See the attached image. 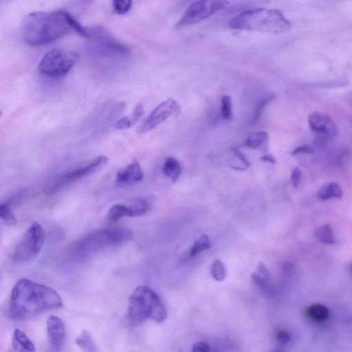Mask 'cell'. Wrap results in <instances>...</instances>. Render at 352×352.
<instances>
[{"instance_id":"obj_25","label":"cell","mask_w":352,"mask_h":352,"mask_svg":"<svg viewBox=\"0 0 352 352\" xmlns=\"http://www.w3.org/2000/svg\"><path fill=\"white\" fill-rule=\"evenodd\" d=\"M0 218L7 225L12 226L17 223V220L11 210L10 202H4L0 204Z\"/></svg>"},{"instance_id":"obj_6","label":"cell","mask_w":352,"mask_h":352,"mask_svg":"<svg viewBox=\"0 0 352 352\" xmlns=\"http://www.w3.org/2000/svg\"><path fill=\"white\" fill-rule=\"evenodd\" d=\"M45 237L42 226L37 222L32 223L14 248L12 259L16 263L34 260L43 248Z\"/></svg>"},{"instance_id":"obj_31","label":"cell","mask_w":352,"mask_h":352,"mask_svg":"<svg viewBox=\"0 0 352 352\" xmlns=\"http://www.w3.org/2000/svg\"><path fill=\"white\" fill-rule=\"evenodd\" d=\"M301 177V171L298 167H295L291 175V182L293 187L296 188L299 184Z\"/></svg>"},{"instance_id":"obj_24","label":"cell","mask_w":352,"mask_h":352,"mask_svg":"<svg viewBox=\"0 0 352 352\" xmlns=\"http://www.w3.org/2000/svg\"><path fill=\"white\" fill-rule=\"evenodd\" d=\"M268 139V135L265 131L252 133L245 142V146L250 148H258Z\"/></svg>"},{"instance_id":"obj_3","label":"cell","mask_w":352,"mask_h":352,"mask_svg":"<svg viewBox=\"0 0 352 352\" xmlns=\"http://www.w3.org/2000/svg\"><path fill=\"white\" fill-rule=\"evenodd\" d=\"M229 26L234 30L280 33L289 30L291 23L280 11L262 8L240 13L230 21Z\"/></svg>"},{"instance_id":"obj_22","label":"cell","mask_w":352,"mask_h":352,"mask_svg":"<svg viewBox=\"0 0 352 352\" xmlns=\"http://www.w3.org/2000/svg\"><path fill=\"white\" fill-rule=\"evenodd\" d=\"M131 217H138L145 214L149 209V204L143 198H135L128 205Z\"/></svg>"},{"instance_id":"obj_9","label":"cell","mask_w":352,"mask_h":352,"mask_svg":"<svg viewBox=\"0 0 352 352\" xmlns=\"http://www.w3.org/2000/svg\"><path fill=\"white\" fill-rule=\"evenodd\" d=\"M213 14L211 3L208 5L206 1H195L188 6L184 14L177 22L176 26L183 27L192 25L203 21Z\"/></svg>"},{"instance_id":"obj_8","label":"cell","mask_w":352,"mask_h":352,"mask_svg":"<svg viewBox=\"0 0 352 352\" xmlns=\"http://www.w3.org/2000/svg\"><path fill=\"white\" fill-rule=\"evenodd\" d=\"M182 113L179 104L173 98H168L160 103L144 120L138 128L140 133H146L155 129L170 117H178Z\"/></svg>"},{"instance_id":"obj_21","label":"cell","mask_w":352,"mask_h":352,"mask_svg":"<svg viewBox=\"0 0 352 352\" xmlns=\"http://www.w3.org/2000/svg\"><path fill=\"white\" fill-rule=\"evenodd\" d=\"M210 247L211 241L210 237L206 234H202L190 248L188 256L189 258L193 257L197 254L210 248Z\"/></svg>"},{"instance_id":"obj_34","label":"cell","mask_w":352,"mask_h":352,"mask_svg":"<svg viewBox=\"0 0 352 352\" xmlns=\"http://www.w3.org/2000/svg\"><path fill=\"white\" fill-rule=\"evenodd\" d=\"M277 340L281 344H286L291 340L290 334L284 331H279L276 335Z\"/></svg>"},{"instance_id":"obj_18","label":"cell","mask_w":352,"mask_h":352,"mask_svg":"<svg viewBox=\"0 0 352 352\" xmlns=\"http://www.w3.org/2000/svg\"><path fill=\"white\" fill-rule=\"evenodd\" d=\"M252 281L258 287H266L270 280V273L265 265L259 261L255 271L252 274Z\"/></svg>"},{"instance_id":"obj_16","label":"cell","mask_w":352,"mask_h":352,"mask_svg":"<svg viewBox=\"0 0 352 352\" xmlns=\"http://www.w3.org/2000/svg\"><path fill=\"white\" fill-rule=\"evenodd\" d=\"M162 172L164 175L172 182H175L179 177L182 168L179 162L174 157H167L162 166Z\"/></svg>"},{"instance_id":"obj_4","label":"cell","mask_w":352,"mask_h":352,"mask_svg":"<svg viewBox=\"0 0 352 352\" xmlns=\"http://www.w3.org/2000/svg\"><path fill=\"white\" fill-rule=\"evenodd\" d=\"M166 316L163 303L151 288L141 285L133 291L129 299L127 312V318L131 324H140L148 319L161 322Z\"/></svg>"},{"instance_id":"obj_33","label":"cell","mask_w":352,"mask_h":352,"mask_svg":"<svg viewBox=\"0 0 352 352\" xmlns=\"http://www.w3.org/2000/svg\"><path fill=\"white\" fill-rule=\"evenodd\" d=\"M307 153V154H312L314 153V149L309 145L307 144H302L300 145L296 148H294L291 154L292 155H296L298 153Z\"/></svg>"},{"instance_id":"obj_5","label":"cell","mask_w":352,"mask_h":352,"mask_svg":"<svg viewBox=\"0 0 352 352\" xmlns=\"http://www.w3.org/2000/svg\"><path fill=\"white\" fill-rule=\"evenodd\" d=\"M80 58L78 52L62 48L47 52L38 65V72L49 78H58L67 75Z\"/></svg>"},{"instance_id":"obj_15","label":"cell","mask_w":352,"mask_h":352,"mask_svg":"<svg viewBox=\"0 0 352 352\" xmlns=\"http://www.w3.org/2000/svg\"><path fill=\"white\" fill-rule=\"evenodd\" d=\"M305 313L310 319L318 322L327 320L330 314L328 307L320 303L310 305L306 309Z\"/></svg>"},{"instance_id":"obj_14","label":"cell","mask_w":352,"mask_h":352,"mask_svg":"<svg viewBox=\"0 0 352 352\" xmlns=\"http://www.w3.org/2000/svg\"><path fill=\"white\" fill-rule=\"evenodd\" d=\"M144 113V110L142 104H137L130 115L116 122L114 128L118 130H122L131 127L140 120Z\"/></svg>"},{"instance_id":"obj_17","label":"cell","mask_w":352,"mask_h":352,"mask_svg":"<svg viewBox=\"0 0 352 352\" xmlns=\"http://www.w3.org/2000/svg\"><path fill=\"white\" fill-rule=\"evenodd\" d=\"M343 192L341 187L335 182L324 184L318 191V197L321 200H327L331 198H340Z\"/></svg>"},{"instance_id":"obj_19","label":"cell","mask_w":352,"mask_h":352,"mask_svg":"<svg viewBox=\"0 0 352 352\" xmlns=\"http://www.w3.org/2000/svg\"><path fill=\"white\" fill-rule=\"evenodd\" d=\"M76 343L84 352H98L94 340L86 330H83L76 338Z\"/></svg>"},{"instance_id":"obj_10","label":"cell","mask_w":352,"mask_h":352,"mask_svg":"<svg viewBox=\"0 0 352 352\" xmlns=\"http://www.w3.org/2000/svg\"><path fill=\"white\" fill-rule=\"evenodd\" d=\"M48 340L53 352H59L65 342L66 329L63 321L56 316H50L46 321Z\"/></svg>"},{"instance_id":"obj_26","label":"cell","mask_w":352,"mask_h":352,"mask_svg":"<svg viewBox=\"0 0 352 352\" xmlns=\"http://www.w3.org/2000/svg\"><path fill=\"white\" fill-rule=\"evenodd\" d=\"M211 274L217 281H222L226 278V269L223 263L219 259H215L211 266Z\"/></svg>"},{"instance_id":"obj_2","label":"cell","mask_w":352,"mask_h":352,"mask_svg":"<svg viewBox=\"0 0 352 352\" xmlns=\"http://www.w3.org/2000/svg\"><path fill=\"white\" fill-rule=\"evenodd\" d=\"M63 307L62 298L56 290L30 279L22 278L12 289L9 314L14 320H27Z\"/></svg>"},{"instance_id":"obj_36","label":"cell","mask_w":352,"mask_h":352,"mask_svg":"<svg viewBox=\"0 0 352 352\" xmlns=\"http://www.w3.org/2000/svg\"><path fill=\"white\" fill-rule=\"evenodd\" d=\"M1 111H0V116H1Z\"/></svg>"},{"instance_id":"obj_29","label":"cell","mask_w":352,"mask_h":352,"mask_svg":"<svg viewBox=\"0 0 352 352\" xmlns=\"http://www.w3.org/2000/svg\"><path fill=\"white\" fill-rule=\"evenodd\" d=\"M232 151L239 162L232 168L237 170H244L247 169L250 166V162L245 156L238 148H232Z\"/></svg>"},{"instance_id":"obj_13","label":"cell","mask_w":352,"mask_h":352,"mask_svg":"<svg viewBox=\"0 0 352 352\" xmlns=\"http://www.w3.org/2000/svg\"><path fill=\"white\" fill-rule=\"evenodd\" d=\"M36 348L30 338L21 329H16L12 336L8 352H35Z\"/></svg>"},{"instance_id":"obj_35","label":"cell","mask_w":352,"mask_h":352,"mask_svg":"<svg viewBox=\"0 0 352 352\" xmlns=\"http://www.w3.org/2000/svg\"><path fill=\"white\" fill-rule=\"evenodd\" d=\"M261 160H262L263 162H270V163L274 164L276 163V160L275 157L272 154H267V155H262L261 157Z\"/></svg>"},{"instance_id":"obj_7","label":"cell","mask_w":352,"mask_h":352,"mask_svg":"<svg viewBox=\"0 0 352 352\" xmlns=\"http://www.w3.org/2000/svg\"><path fill=\"white\" fill-rule=\"evenodd\" d=\"M107 161L108 158L106 156L100 155L83 167L61 174L49 186L46 190L47 193L48 195L56 193L67 186L95 172L100 166L104 165Z\"/></svg>"},{"instance_id":"obj_30","label":"cell","mask_w":352,"mask_h":352,"mask_svg":"<svg viewBox=\"0 0 352 352\" xmlns=\"http://www.w3.org/2000/svg\"><path fill=\"white\" fill-rule=\"evenodd\" d=\"M274 98V94L268 95L263 98H262L256 109L255 113L254 116V120H256L261 116L263 108L267 105V104L270 102Z\"/></svg>"},{"instance_id":"obj_37","label":"cell","mask_w":352,"mask_h":352,"mask_svg":"<svg viewBox=\"0 0 352 352\" xmlns=\"http://www.w3.org/2000/svg\"><path fill=\"white\" fill-rule=\"evenodd\" d=\"M0 274H1V270H0Z\"/></svg>"},{"instance_id":"obj_1","label":"cell","mask_w":352,"mask_h":352,"mask_svg":"<svg viewBox=\"0 0 352 352\" xmlns=\"http://www.w3.org/2000/svg\"><path fill=\"white\" fill-rule=\"evenodd\" d=\"M72 32L82 36L86 29L65 10L30 12L25 16L21 25L23 40L34 47L54 42Z\"/></svg>"},{"instance_id":"obj_23","label":"cell","mask_w":352,"mask_h":352,"mask_svg":"<svg viewBox=\"0 0 352 352\" xmlns=\"http://www.w3.org/2000/svg\"><path fill=\"white\" fill-rule=\"evenodd\" d=\"M108 219L111 221H117L124 217H131L128 206L124 204H115L111 207L108 212Z\"/></svg>"},{"instance_id":"obj_27","label":"cell","mask_w":352,"mask_h":352,"mask_svg":"<svg viewBox=\"0 0 352 352\" xmlns=\"http://www.w3.org/2000/svg\"><path fill=\"white\" fill-rule=\"evenodd\" d=\"M221 114L223 120H228L232 116V99L228 95H223L221 98Z\"/></svg>"},{"instance_id":"obj_32","label":"cell","mask_w":352,"mask_h":352,"mask_svg":"<svg viewBox=\"0 0 352 352\" xmlns=\"http://www.w3.org/2000/svg\"><path fill=\"white\" fill-rule=\"evenodd\" d=\"M192 352H209L210 346L206 342L199 341L192 345Z\"/></svg>"},{"instance_id":"obj_20","label":"cell","mask_w":352,"mask_h":352,"mask_svg":"<svg viewBox=\"0 0 352 352\" xmlns=\"http://www.w3.org/2000/svg\"><path fill=\"white\" fill-rule=\"evenodd\" d=\"M314 235L316 239L322 243L333 244L335 243V236L331 225L327 223L318 228Z\"/></svg>"},{"instance_id":"obj_11","label":"cell","mask_w":352,"mask_h":352,"mask_svg":"<svg viewBox=\"0 0 352 352\" xmlns=\"http://www.w3.org/2000/svg\"><path fill=\"white\" fill-rule=\"evenodd\" d=\"M311 130L327 136H335L338 133L336 122L332 118L323 112L314 111L308 116Z\"/></svg>"},{"instance_id":"obj_12","label":"cell","mask_w":352,"mask_h":352,"mask_svg":"<svg viewBox=\"0 0 352 352\" xmlns=\"http://www.w3.org/2000/svg\"><path fill=\"white\" fill-rule=\"evenodd\" d=\"M144 173L136 159L116 173V182L119 184H133L142 181Z\"/></svg>"},{"instance_id":"obj_28","label":"cell","mask_w":352,"mask_h":352,"mask_svg":"<svg viewBox=\"0 0 352 352\" xmlns=\"http://www.w3.org/2000/svg\"><path fill=\"white\" fill-rule=\"evenodd\" d=\"M113 11L119 14L127 13L132 7V1L129 0H115L112 2Z\"/></svg>"}]
</instances>
